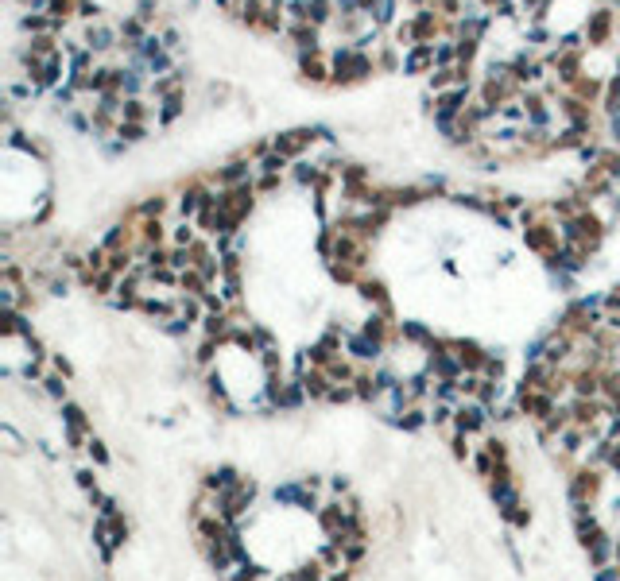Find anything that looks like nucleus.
<instances>
[{"mask_svg":"<svg viewBox=\"0 0 620 581\" xmlns=\"http://www.w3.org/2000/svg\"><path fill=\"white\" fill-rule=\"evenodd\" d=\"M43 391L55 399H66V380L62 376H43Z\"/></svg>","mask_w":620,"mask_h":581,"instance_id":"1","label":"nucleus"}]
</instances>
